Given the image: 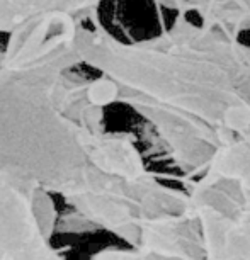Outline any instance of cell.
<instances>
[{"mask_svg": "<svg viewBox=\"0 0 250 260\" xmlns=\"http://www.w3.org/2000/svg\"><path fill=\"white\" fill-rule=\"evenodd\" d=\"M75 55L119 89L170 158L196 180L222 146L250 133V46L194 17L175 16L160 34L121 41L99 9L78 17Z\"/></svg>", "mask_w": 250, "mask_h": 260, "instance_id": "6da1fadb", "label": "cell"}, {"mask_svg": "<svg viewBox=\"0 0 250 260\" xmlns=\"http://www.w3.org/2000/svg\"><path fill=\"white\" fill-rule=\"evenodd\" d=\"M189 196L204 260H250V133L214 153Z\"/></svg>", "mask_w": 250, "mask_h": 260, "instance_id": "7a4b0ae2", "label": "cell"}, {"mask_svg": "<svg viewBox=\"0 0 250 260\" xmlns=\"http://www.w3.org/2000/svg\"><path fill=\"white\" fill-rule=\"evenodd\" d=\"M41 190L26 169L0 156V260H65L39 221Z\"/></svg>", "mask_w": 250, "mask_h": 260, "instance_id": "3957f363", "label": "cell"}, {"mask_svg": "<svg viewBox=\"0 0 250 260\" xmlns=\"http://www.w3.org/2000/svg\"><path fill=\"white\" fill-rule=\"evenodd\" d=\"M102 0H0V32L11 34L31 19L63 12L75 19L97 11Z\"/></svg>", "mask_w": 250, "mask_h": 260, "instance_id": "277c9868", "label": "cell"}, {"mask_svg": "<svg viewBox=\"0 0 250 260\" xmlns=\"http://www.w3.org/2000/svg\"><path fill=\"white\" fill-rule=\"evenodd\" d=\"M153 2L165 11H174L175 16L199 19L206 11L209 0H153Z\"/></svg>", "mask_w": 250, "mask_h": 260, "instance_id": "5b68a950", "label": "cell"}, {"mask_svg": "<svg viewBox=\"0 0 250 260\" xmlns=\"http://www.w3.org/2000/svg\"><path fill=\"white\" fill-rule=\"evenodd\" d=\"M14 77V73L12 72H9L7 68H4L2 65H0V87L2 85H6V83L11 80V78Z\"/></svg>", "mask_w": 250, "mask_h": 260, "instance_id": "8992f818", "label": "cell"}]
</instances>
